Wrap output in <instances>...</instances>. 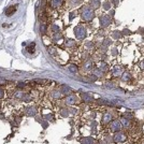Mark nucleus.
Masks as SVG:
<instances>
[{
    "label": "nucleus",
    "mask_w": 144,
    "mask_h": 144,
    "mask_svg": "<svg viewBox=\"0 0 144 144\" xmlns=\"http://www.w3.org/2000/svg\"><path fill=\"white\" fill-rule=\"evenodd\" d=\"M100 69H101L102 71H108L109 67H108V65H106V62H102L101 65H100Z\"/></svg>",
    "instance_id": "obj_15"
},
{
    "label": "nucleus",
    "mask_w": 144,
    "mask_h": 144,
    "mask_svg": "<svg viewBox=\"0 0 144 144\" xmlns=\"http://www.w3.org/2000/svg\"><path fill=\"white\" fill-rule=\"evenodd\" d=\"M110 128L113 132H118V131H120V129H122V123L119 122L118 119H115V120H113V122L111 123Z\"/></svg>",
    "instance_id": "obj_3"
},
{
    "label": "nucleus",
    "mask_w": 144,
    "mask_h": 144,
    "mask_svg": "<svg viewBox=\"0 0 144 144\" xmlns=\"http://www.w3.org/2000/svg\"><path fill=\"white\" fill-rule=\"evenodd\" d=\"M74 16H75V14H74V13H71V14H70V19H72V18L74 17Z\"/></svg>",
    "instance_id": "obj_33"
},
{
    "label": "nucleus",
    "mask_w": 144,
    "mask_h": 144,
    "mask_svg": "<svg viewBox=\"0 0 144 144\" xmlns=\"http://www.w3.org/2000/svg\"><path fill=\"white\" fill-rule=\"evenodd\" d=\"M103 44L106 45V46H108V45H110V44H111V40H109V39H106V40H104V42H103Z\"/></svg>",
    "instance_id": "obj_26"
},
{
    "label": "nucleus",
    "mask_w": 144,
    "mask_h": 144,
    "mask_svg": "<svg viewBox=\"0 0 144 144\" xmlns=\"http://www.w3.org/2000/svg\"><path fill=\"white\" fill-rule=\"evenodd\" d=\"M60 1H59V0H52V1H51V5H52L53 8H57V7H59V5H60Z\"/></svg>",
    "instance_id": "obj_13"
},
{
    "label": "nucleus",
    "mask_w": 144,
    "mask_h": 144,
    "mask_svg": "<svg viewBox=\"0 0 144 144\" xmlns=\"http://www.w3.org/2000/svg\"><path fill=\"white\" fill-rule=\"evenodd\" d=\"M102 122H103L104 124H109L110 122H112V115H111L110 113H106V114L103 115Z\"/></svg>",
    "instance_id": "obj_8"
},
{
    "label": "nucleus",
    "mask_w": 144,
    "mask_h": 144,
    "mask_svg": "<svg viewBox=\"0 0 144 144\" xmlns=\"http://www.w3.org/2000/svg\"><path fill=\"white\" fill-rule=\"evenodd\" d=\"M143 144H144V143H143Z\"/></svg>",
    "instance_id": "obj_34"
},
{
    "label": "nucleus",
    "mask_w": 144,
    "mask_h": 144,
    "mask_svg": "<svg viewBox=\"0 0 144 144\" xmlns=\"http://www.w3.org/2000/svg\"><path fill=\"white\" fill-rule=\"evenodd\" d=\"M69 69H70V71H72L73 73H77V67L75 65H71L69 67Z\"/></svg>",
    "instance_id": "obj_16"
},
{
    "label": "nucleus",
    "mask_w": 144,
    "mask_h": 144,
    "mask_svg": "<svg viewBox=\"0 0 144 144\" xmlns=\"http://www.w3.org/2000/svg\"><path fill=\"white\" fill-rule=\"evenodd\" d=\"M103 8H104V10H110V8H111V5H110V2H104L103 3Z\"/></svg>",
    "instance_id": "obj_19"
},
{
    "label": "nucleus",
    "mask_w": 144,
    "mask_h": 144,
    "mask_svg": "<svg viewBox=\"0 0 144 144\" xmlns=\"http://www.w3.org/2000/svg\"><path fill=\"white\" fill-rule=\"evenodd\" d=\"M83 97L84 100H86V101H92V98L90 96H88V95H83Z\"/></svg>",
    "instance_id": "obj_21"
},
{
    "label": "nucleus",
    "mask_w": 144,
    "mask_h": 144,
    "mask_svg": "<svg viewBox=\"0 0 144 144\" xmlns=\"http://www.w3.org/2000/svg\"><path fill=\"white\" fill-rule=\"evenodd\" d=\"M74 34L75 37H77V39H84L86 37V30L84 29V27H82V26H79V27H77L74 29Z\"/></svg>",
    "instance_id": "obj_2"
},
{
    "label": "nucleus",
    "mask_w": 144,
    "mask_h": 144,
    "mask_svg": "<svg viewBox=\"0 0 144 144\" xmlns=\"http://www.w3.org/2000/svg\"><path fill=\"white\" fill-rule=\"evenodd\" d=\"M75 101V97H69L67 98V102L68 103H73Z\"/></svg>",
    "instance_id": "obj_20"
},
{
    "label": "nucleus",
    "mask_w": 144,
    "mask_h": 144,
    "mask_svg": "<svg viewBox=\"0 0 144 144\" xmlns=\"http://www.w3.org/2000/svg\"><path fill=\"white\" fill-rule=\"evenodd\" d=\"M15 11H16V5H14V7H9L7 10H5V15L10 16V15H12Z\"/></svg>",
    "instance_id": "obj_10"
},
{
    "label": "nucleus",
    "mask_w": 144,
    "mask_h": 144,
    "mask_svg": "<svg viewBox=\"0 0 144 144\" xmlns=\"http://www.w3.org/2000/svg\"><path fill=\"white\" fill-rule=\"evenodd\" d=\"M73 45H74V41L73 40H68L67 43H66V46H69V47L73 46Z\"/></svg>",
    "instance_id": "obj_17"
},
{
    "label": "nucleus",
    "mask_w": 144,
    "mask_h": 144,
    "mask_svg": "<svg viewBox=\"0 0 144 144\" xmlns=\"http://www.w3.org/2000/svg\"><path fill=\"white\" fill-rule=\"evenodd\" d=\"M90 7L94 9H97L100 7V1L99 0H90Z\"/></svg>",
    "instance_id": "obj_11"
},
{
    "label": "nucleus",
    "mask_w": 144,
    "mask_h": 144,
    "mask_svg": "<svg viewBox=\"0 0 144 144\" xmlns=\"http://www.w3.org/2000/svg\"><path fill=\"white\" fill-rule=\"evenodd\" d=\"M112 36H113V38H114V39L118 40V39H120L123 37V34L120 31H118V30H115V31H113Z\"/></svg>",
    "instance_id": "obj_12"
},
{
    "label": "nucleus",
    "mask_w": 144,
    "mask_h": 144,
    "mask_svg": "<svg viewBox=\"0 0 144 144\" xmlns=\"http://www.w3.org/2000/svg\"><path fill=\"white\" fill-rule=\"evenodd\" d=\"M113 5L117 7V5H118V0H113Z\"/></svg>",
    "instance_id": "obj_31"
},
{
    "label": "nucleus",
    "mask_w": 144,
    "mask_h": 144,
    "mask_svg": "<svg viewBox=\"0 0 144 144\" xmlns=\"http://www.w3.org/2000/svg\"><path fill=\"white\" fill-rule=\"evenodd\" d=\"M85 68H86V69H89L90 70L92 68V63L90 62V61H87V62L85 63Z\"/></svg>",
    "instance_id": "obj_22"
},
{
    "label": "nucleus",
    "mask_w": 144,
    "mask_h": 144,
    "mask_svg": "<svg viewBox=\"0 0 144 144\" xmlns=\"http://www.w3.org/2000/svg\"><path fill=\"white\" fill-rule=\"evenodd\" d=\"M48 53H50L51 55H53V56H54V55L56 54V50H55L54 47H50V48H48Z\"/></svg>",
    "instance_id": "obj_18"
},
{
    "label": "nucleus",
    "mask_w": 144,
    "mask_h": 144,
    "mask_svg": "<svg viewBox=\"0 0 144 144\" xmlns=\"http://www.w3.org/2000/svg\"><path fill=\"white\" fill-rule=\"evenodd\" d=\"M112 54L114 55V56L117 54V50H116V48H113V50H112Z\"/></svg>",
    "instance_id": "obj_32"
},
{
    "label": "nucleus",
    "mask_w": 144,
    "mask_h": 144,
    "mask_svg": "<svg viewBox=\"0 0 144 144\" xmlns=\"http://www.w3.org/2000/svg\"><path fill=\"white\" fill-rule=\"evenodd\" d=\"M140 67H141V69L144 71V59L141 61V63H140Z\"/></svg>",
    "instance_id": "obj_29"
},
{
    "label": "nucleus",
    "mask_w": 144,
    "mask_h": 144,
    "mask_svg": "<svg viewBox=\"0 0 144 144\" xmlns=\"http://www.w3.org/2000/svg\"><path fill=\"white\" fill-rule=\"evenodd\" d=\"M122 81L124 82H130L131 80H132V75H131L130 72H127V71H124L122 74Z\"/></svg>",
    "instance_id": "obj_7"
},
{
    "label": "nucleus",
    "mask_w": 144,
    "mask_h": 144,
    "mask_svg": "<svg viewBox=\"0 0 144 144\" xmlns=\"http://www.w3.org/2000/svg\"><path fill=\"white\" fill-rule=\"evenodd\" d=\"M122 34H126V36H128V34H131V31L130 30H128V29H124L122 31Z\"/></svg>",
    "instance_id": "obj_24"
},
{
    "label": "nucleus",
    "mask_w": 144,
    "mask_h": 144,
    "mask_svg": "<svg viewBox=\"0 0 144 144\" xmlns=\"http://www.w3.org/2000/svg\"><path fill=\"white\" fill-rule=\"evenodd\" d=\"M41 32H42V34H44V32H45V25L41 26Z\"/></svg>",
    "instance_id": "obj_30"
},
{
    "label": "nucleus",
    "mask_w": 144,
    "mask_h": 144,
    "mask_svg": "<svg viewBox=\"0 0 144 144\" xmlns=\"http://www.w3.org/2000/svg\"><path fill=\"white\" fill-rule=\"evenodd\" d=\"M86 48H92V43L91 42H87V43H86Z\"/></svg>",
    "instance_id": "obj_27"
},
{
    "label": "nucleus",
    "mask_w": 144,
    "mask_h": 144,
    "mask_svg": "<svg viewBox=\"0 0 144 144\" xmlns=\"http://www.w3.org/2000/svg\"><path fill=\"white\" fill-rule=\"evenodd\" d=\"M113 140H114L115 142H126L127 141V135L125 134L124 132L118 131V132H115L114 137H113Z\"/></svg>",
    "instance_id": "obj_4"
},
{
    "label": "nucleus",
    "mask_w": 144,
    "mask_h": 144,
    "mask_svg": "<svg viewBox=\"0 0 144 144\" xmlns=\"http://www.w3.org/2000/svg\"><path fill=\"white\" fill-rule=\"evenodd\" d=\"M138 32H139L140 34H143L144 36V28H140V29L138 30Z\"/></svg>",
    "instance_id": "obj_28"
},
{
    "label": "nucleus",
    "mask_w": 144,
    "mask_h": 144,
    "mask_svg": "<svg viewBox=\"0 0 144 144\" xmlns=\"http://www.w3.org/2000/svg\"><path fill=\"white\" fill-rule=\"evenodd\" d=\"M70 2L72 5H77L80 3V0H70Z\"/></svg>",
    "instance_id": "obj_23"
},
{
    "label": "nucleus",
    "mask_w": 144,
    "mask_h": 144,
    "mask_svg": "<svg viewBox=\"0 0 144 144\" xmlns=\"http://www.w3.org/2000/svg\"><path fill=\"white\" fill-rule=\"evenodd\" d=\"M110 24H111V18H110V16L103 15L101 18H100V25H101L102 27H106V26H109Z\"/></svg>",
    "instance_id": "obj_6"
},
{
    "label": "nucleus",
    "mask_w": 144,
    "mask_h": 144,
    "mask_svg": "<svg viewBox=\"0 0 144 144\" xmlns=\"http://www.w3.org/2000/svg\"><path fill=\"white\" fill-rule=\"evenodd\" d=\"M122 116L124 117V118H127V119H131L133 117V115H132V113H129V112H125V113H123L122 114Z\"/></svg>",
    "instance_id": "obj_14"
},
{
    "label": "nucleus",
    "mask_w": 144,
    "mask_h": 144,
    "mask_svg": "<svg viewBox=\"0 0 144 144\" xmlns=\"http://www.w3.org/2000/svg\"><path fill=\"white\" fill-rule=\"evenodd\" d=\"M123 72H124V71H123V68L120 67V66H114L113 69H112V74L114 75V77H122Z\"/></svg>",
    "instance_id": "obj_5"
},
{
    "label": "nucleus",
    "mask_w": 144,
    "mask_h": 144,
    "mask_svg": "<svg viewBox=\"0 0 144 144\" xmlns=\"http://www.w3.org/2000/svg\"><path fill=\"white\" fill-rule=\"evenodd\" d=\"M81 16H82V18H83L84 20L89 22V20H91L92 18H94L95 14H94V12H92V10L88 9V8H85V9L83 10V12H82Z\"/></svg>",
    "instance_id": "obj_1"
},
{
    "label": "nucleus",
    "mask_w": 144,
    "mask_h": 144,
    "mask_svg": "<svg viewBox=\"0 0 144 144\" xmlns=\"http://www.w3.org/2000/svg\"><path fill=\"white\" fill-rule=\"evenodd\" d=\"M52 28H53V31H54V32H58V31H59V28H58V26H55V25H53V26H52Z\"/></svg>",
    "instance_id": "obj_25"
},
{
    "label": "nucleus",
    "mask_w": 144,
    "mask_h": 144,
    "mask_svg": "<svg viewBox=\"0 0 144 144\" xmlns=\"http://www.w3.org/2000/svg\"><path fill=\"white\" fill-rule=\"evenodd\" d=\"M120 123H122V127H124V128H129L130 127V119H127V118H124L123 117L122 119H120Z\"/></svg>",
    "instance_id": "obj_9"
}]
</instances>
